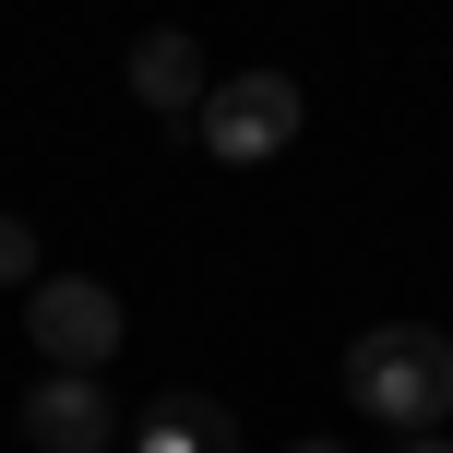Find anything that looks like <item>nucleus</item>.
Returning a JSON list of instances; mask_svg holds the SVG:
<instances>
[{
	"label": "nucleus",
	"mask_w": 453,
	"mask_h": 453,
	"mask_svg": "<svg viewBox=\"0 0 453 453\" xmlns=\"http://www.w3.org/2000/svg\"><path fill=\"white\" fill-rule=\"evenodd\" d=\"M191 143H203L215 167H263L298 143V84L287 72H226V84L191 108Z\"/></svg>",
	"instance_id": "2"
},
{
	"label": "nucleus",
	"mask_w": 453,
	"mask_h": 453,
	"mask_svg": "<svg viewBox=\"0 0 453 453\" xmlns=\"http://www.w3.org/2000/svg\"><path fill=\"white\" fill-rule=\"evenodd\" d=\"M132 453H239V418H226L215 394H156V406L132 418Z\"/></svg>",
	"instance_id": "6"
},
{
	"label": "nucleus",
	"mask_w": 453,
	"mask_h": 453,
	"mask_svg": "<svg viewBox=\"0 0 453 453\" xmlns=\"http://www.w3.org/2000/svg\"><path fill=\"white\" fill-rule=\"evenodd\" d=\"M24 334H36L48 370H108L119 358V298L96 274H36L24 287Z\"/></svg>",
	"instance_id": "3"
},
{
	"label": "nucleus",
	"mask_w": 453,
	"mask_h": 453,
	"mask_svg": "<svg viewBox=\"0 0 453 453\" xmlns=\"http://www.w3.org/2000/svg\"><path fill=\"white\" fill-rule=\"evenodd\" d=\"M346 406L382 418V430H441L453 418V334H430V322H370L358 346H346Z\"/></svg>",
	"instance_id": "1"
},
{
	"label": "nucleus",
	"mask_w": 453,
	"mask_h": 453,
	"mask_svg": "<svg viewBox=\"0 0 453 453\" xmlns=\"http://www.w3.org/2000/svg\"><path fill=\"white\" fill-rule=\"evenodd\" d=\"M394 453H453V430H418V441H394Z\"/></svg>",
	"instance_id": "8"
},
{
	"label": "nucleus",
	"mask_w": 453,
	"mask_h": 453,
	"mask_svg": "<svg viewBox=\"0 0 453 453\" xmlns=\"http://www.w3.org/2000/svg\"><path fill=\"white\" fill-rule=\"evenodd\" d=\"M36 274H48V263H36V226L0 215V287H36Z\"/></svg>",
	"instance_id": "7"
},
{
	"label": "nucleus",
	"mask_w": 453,
	"mask_h": 453,
	"mask_svg": "<svg viewBox=\"0 0 453 453\" xmlns=\"http://www.w3.org/2000/svg\"><path fill=\"white\" fill-rule=\"evenodd\" d=\"M132 96L156 119H191L215 96V72H203V36H191V24H156V36H132Z\"/></svg>",
	"instance_id": "5"
},
{
	"label": "nucleus",
	"mask_w": 453,
	"mask_h": 453,
	"mask_svg": "<svg viewBox=\"0 0 453 453\" xmlns=\"http://www.w3.org/2000/svg\"><path fill=\"white\" fill-rule=\"evenodd\" d=\"M24 441H36V453H119L108 370H36V394H24Z\"/></svg>",
	"instance_id": "4"
},
{
	"label": "nucleus",
	"mask_w": 453,
	"mask_h": 453,
	"mask_svg": "<svg viewBox=\"0 0 453 453\" xmlns=\"http://www.w3.org/2000/svg\"><path fill=\"white\" fill-rule=\"evenodd\" d=\"M287 453H346V441H287Z\"/></svg>",
	"instance_id": "9"
}]
</instances>
